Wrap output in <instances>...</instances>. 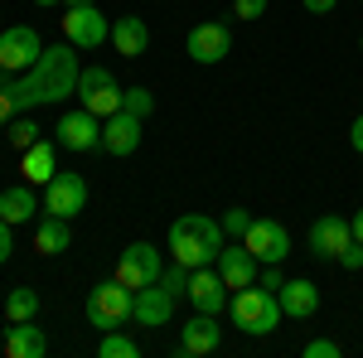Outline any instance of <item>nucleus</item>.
Wrapping results in <instances>:
<instances>
[{
	"mask_svg": "<svg viewBox=\"0 0 363 358\" xmlns=\"http://www.w3.org/2000/svg\"><path fill=\"white\" fill-rule=\"evenodd\" d=\"M78 78H83L78 49H73V44H54V49H44V54L34 58V68L5 78L0 87L10 92L15 116H20V111L49 107V102H63V97H78Z\"/></svg>",
	"mask_w": 363,
	"mask_h": 358,
	"instance_id": "nucleus-1",
	"label": "nucleus"
},
{
	"mask_svg": "<svg viewBox=\"0 0 363 358\" xmlns=\"http://www.w3.org/2000/svg\"><path fill=\"white\" fill-rule=\"evenodd\" d=\"M228 233L218 218H208V213H179V218L169 223V257L179 262V267H213L218 262V252H223Z\"/></svg>",
	"mask_w": 363,
	"mask_h": 358,
	"instance_id": "nucleus-2",
	"label": "nucleus"
},
{
	"mask_svg": "<svg viewBox=\"0 0 363 358\" xmlns=\"http://www.w3.org/2000/svg\"><path fill=\"white\" fill-rule=\"evenodd\" d=\"M228 315H233V325L242 334H272L281 325V296L277 291H267V286H247V291H233V301H228Z\"/></svg>",
	"mask_w": 363,
	"mask_h": 358,
	"instance_id": "nucleus-3",
	"label": "nucleus"
},
{
	"mask_svg": "<svg viewBox=\"0 0 363 358\" xmlns=\"http://www.w3.org/2000/svg\"><path fill=\"white\" fill-rule=\"evenodd\" d=\"M131 296H136V291H131V286H126V281H97V286H92V296H87V325H92V330H121V325H126V320H131Z\"/></svg>",
	"mask_w": 363,
	"mask_h": 358,
	"instance_id": "nucleus-4",
	"label": "nucleus"
},
{
	"mask_svg": "<svg viewBox=\"0 0 363 358\" xmlns=\"http://www.w3.org/2000/svg\"><path fill=\"white\" fill-rule=\"evenodd\" d=\"M63 39L73 44V49H102L107 39H112V20L97 10V5H68V15H63Z\"/></svg>",
	"mask_w": 363,
	"mask_h": 358,
	"instance_id": "nucleus-5",
	"label": "nucleus"
},
{
	"mask_svg": "<svg viewBox=\"0 0 363 358\" xmlns=\"http://www.w3.org/2000/svg\"><path fill=\"white\" fill-rule=\"evenodd\" d=\"M78 97H83V107L92 116H116L121 111V83L112 78V68H102V63H92L83 68V78H78Z\"/></svg>",
	"mask_w": 363,
	"mask_h": 358,
	"instance_id": "nucleus-6",
	"label": "nucleus"
},
{
	"mask_svg": "<svg viewBox=\"0 0 363 358\" xmlns=\"http://www.w3.org/2000/svg\"><path fill=\"white\" fill-rule=\"evenodd\" d=\"M87 208V179L78 169H58L54 179L44 184V213H58V218H78Z\"/></svg>",
	"mask_w": 363,
	"mask_h": 358,
	"instance_id": "nucleus-7",
	"label": "nucleus"
},
{
	"mask_svg": "<svg viewBox=\"0 0 363 358\" xmlns=\"http://www.w3.org/2000/svg\"><path fill=\"white\" fill-rule=\"evenodd\" d=\"M54 140L63 145V150H102V116H92L87 107L78 111H63L58 116V126H54Z\"/></svg>",
	"mask_w": 363,
	"mask_h": 358,
	"instance_id": "nucleus-8",
	"label": "nucleus"
},
{
	"mask_svg": "<svg viewBox=\"0 0 363 358\" xmlns=\"http://www.w3.org/2000/svg\"><path fill=\"white\" fill-rule=\"evenodd\" d=\"M160 272H165V262H160V247L155 242H131V247L116 257V281H126L131 291L160 281Z\"/></svg>",
	"mask_w": 363,
	"mask_h": 358,
	"instance_id": "nucleus-9",
	"label": "nucleus"
},
{
	"mask_svg": "<svg viewBox=\"0 0 363 358\" xmlns=\"http://www.w3.org/2000/svg\"><path fill=\"white\" fill-rule=\"evenodd\" d=\"M242 242H247V252L262 267H281L286 252H291V233H286V223H277V218H252Z\"/></svg>",
	"mask_w": 363,
	"mask_h": 358,
	"instance_id": "nucleus-10",
	"label": "nucleus"
},
{
	"mask_svg": "<svg viewBox=\"0 0 363 358\" xmlns=\"http://www.w3.org/2000/svg\"><path fill=\"white\" fill-rule=\"evenodd\" d=\"M44 54V39L34 34L29 25H15L0 34V68L15 78V73H25V68H34V58Z\"/></svg>",
	"mask_w": 363,
	"mask_h": 358,
	"instance_id": "nucleus-11",
	"label": "nucleus"
},
{
	"mask_svg": "<svg viewBox=\"0 0 363 358\" xmlns=\"http://www.w3.org/2000/svg\"><path fill=\"white\" fill-rule=\"evenodd\" d=\"M184 54L194 58V63H223V58L233 54V29L218 25V20H203V25L189 29Z\"/></svg>",
	"mask_w": 363,
	"mask_h": 358,
	"instance_id": "nucleus-12",
	"label": "nucleus"
},
{
	"mask_svg": "<svg viewBox=\"0 0 363 358\" xmlns=\"http://www.w3.org/2000/svg\"><path fill=\"white\" fill-rule=\"evenodd\" d=\"M174 296H169L160 281H150V286H140L136 296H131V320L136 325H150V330H165L169 320H174Z\"/></svg>",
	"mask_w": 363,
	"mask_h": 358,
	"instance_id": "nucleus-13",
	"label": "nucleus"
},
{
	"mask_svg": "<svg viewBox=\"0 0 363 358\" xmlns=\"http://www.w3.org/2000/svg\"><path fill=\"white\" fill-rule=\"evenodd\" d=\"M228 301H233V291L223 286L218 267H194V272H189V305H194V310H203V315H223Z\"/></svg>",
	"mask_w": 363,
	"mask_h": 358,
	"instance_id": "nucleus-14",
	"label": "nucleus"
},
{
	"mask_svg": "<svg viewBox=\"0 0 363 358\" xmlns=\"http://www.w3.org/2000/svg\"><path fill=\"white\" fill-rule=\"evenodd\" d=\"M354 242V228L349 218H339V213H325V218L310 223V252L320 257V262H339V252Z\"/></svg>",
	"mask_w": 363,
	"mask_h": 358,
	"instance_id": "nucleus-15",
	"label": "nucleus"
},
{
	"mask_svg": "<svg viewBox=\"0 0 363 358\" xmlns=\"http://www.w3.org/2000/svg\"><path fill=\"white\" fill-rule=\"evenodd\" d=\"M218 344H223V325H218V315L194 310V320L179 325V354H184V358H203V354H213Z\"/></svg>",
	"mask_w": 363,
	"mask_h": 358,
	"instance_id": "nucleus-16",
	"label": "nucleus"
},
{
	"mask_svg": "<svg viewBox=\"0 0 363 358\" xmlns=\"http://www.w3.org/2000/svg\"><path fill=\"white\" fill-rule=\"evenodd\" d=\"M213 267H218V276H223L228 291H247V286H257V272H262V262L247 252V242H238V247L223 242V252H218Z\"/></svg>",
	"mask_w": 363,
	"mask_h": 358,
	"instance_id": "nucleus-17",
	"label": "nucleus"
},
{
	"mask_svg": "<svg viewBox=\"0 0 363 358\" xmlns=\"http://www.w3.org/2000/svg\"><path fill=\"white\" fill-rule=\"evenodd\" d=\"M136 145H140V116L116 111V116L102 121V150H107V155H131Z\"/></svg>",
	"mask_w": 363,
	"mask_h": 358,
	"instance_id": "nucleus-18",
	"label": "nucleus"
},
{
	"mask_svg": "<svg viewBox=\"0 0 363 358\" xmlns=\"http://www.w3.org/2000/svg\"><path fill=\"white\" fill-rule=\"evenodd\" d=\"M5 354L10 358H44L49 354V334L39 330L34 320H10V330H5Z\"/></svg>",
	"mask_w": 363,
	"mask_h": 358,
	"instance_id": "nucleus-19",
	"label": "nucleus"
},
{
	"mask_svg": "<svg viewBox=\"0 0 363 358\" xmlns=\"http://www.w3.org/2000/svg\"><path fill=\"white\" fill-rule=\"evenodd\" d=\"M277 296H281V315H286V320H310V315L320 310V286H315V281H306V276L286 281Z\"/></svg>",
	"mask_w": 363,
	"mask_h": 358,
	"instance_id": "nucleus-20",
	"label": "nucleus"
},
{
	"mask_svg": "<svg viewBox=\"0 0 363 358\" xmlns=\"http://www.w3.org/2000/svg\"><path fill=\"white\" fill-rule=\"evenodd\" d=\"M112 44L121 58H140L150 49V25L140 20V15H116L112 20Z\"/></svg>",
	"mask_w": 363,
	"mask_h": 358,
	"instance_id": "nucleus-21",
	"label": "nucleus"
},
{
	"mask_svg": "<svg viewBox=\"0 0 363 358\" xmlns=\"http://www.w3.org/2000/svg\"><path fill=\"white\" fill-rule=\"evenodd\" d=\"M73 247V228L68 218H58V213H44V218L34 223V252L39 257H58V252Z\"/></svg>",
	"mask_w": 363,
	"mask_h": 358,
	"instance_id": "nucleus-22",
	"label": "nucleus"
},
{
	"mask_svg": "<svg viewBox=\"0 0 363 358\" xmlns=\"http://www.w3.org/2000/svg\"><path fill=\"white\" fill-rule=\"evenodd\" d=\"M20 174H25V184H49L58 174V165H54V140H34L29 150H20Z\"/></svg>",
	"mask_w": 363,
	"mask_h": 358,
	"instance_id": "nucleus-23",
	"label": "nucleus"
},
{
	"mask_svg": "<svg viewBox=\"0 0 363 358\" xmlns=\"http://www.w3.org/2000/svg\"><path fill=\"white\" fill-rule=\"evenodd\" d=\"M0 218L25 228V223L39 218V198H34V184H15V189H0Z\"/></svg>",
	"mask_w": 363,
	"mask_h": 358,
	"instance_id": "nucleus-24",
	"label": "nucleus"
},
{
	"mask_svg": "<svg viewBox=\"0 0 363 358\" xmlns=\"http://www.w3.org/2000/svg\"><path fill=\"white\" fill-rule=\"evenodd\" d=\"M39 291L34 286H15L10 296H5V320H39Z\"/></svg>",
	"mask_w": 363,
	"mask_h": 358,
	"instance_id": "nucleus-25",
	"label": "nucleus"
},
{
	"mask_svg": "<svg viewBox=\"0 0 363 358\" xmlns=\"http://www.w3.org/2000/svg\"><path fill=\"white\" fill-rule=\"evenodd\" d=\"M97 358H140V344L131 339V334H121V330H107L102 344H97Z\"/></svg>",
	"mask_w": 363,
	"mask_h": 358,
	"instance_id": "nucleus-26",
	"label": "nucleus"
},
{
	"mask_svg": "<svg viewBox=\"0 0 363 358\" xmlns=\"http://www.w3.org/2000/svg\"><path fill=\"white\" fill-rule=\"evenodd\" d=\"M121 111H131V116H150L155 111V92L150 87H121Z\"/></svg>",
	"mask_w": 363,
	"mask_h": 358,
	"instance_id": "nucleus-27",
	"label": "nucleus"
},
{
	"mask_svg": "<svg viewBox=\"0 0 363 358\" xmlns=\"http://www.w3.org/2000/svg\"><path fill=\"white\" fill-rule=\"evenodd\" d=\"M5 140H10V145H15V150H29V145H34V140H39V126H34V121H29L25 111H20V116H15V121H10V126H5Z\"/></svg>",
	"mask_w": 363,
	"mask_h": 358,
	"instance_id": "nucleus-28",
	"label": "nucleus"
},
{
	"mask_svg": "<svg viewBox=\"0 0 363 358\" xmlns=\"http://www.w3.org/2000/svg\"><path fill=\"white\" fill-rule=\"evenodd\" d=\"M160 286H165L174 301H189V267H179V262H174L169 272H160Z\"/></svg>",
	"mask_w": 363,
	"mask_h": 358,
	"instance_id": "nucleus-29",
	"label": "nucleus"
},
{
	"mask_svg": "<svg viewBox=\"0 0 363 358\" xmlns=\"http://www.w3.org/2000/svg\"><path fill=\"white\" fill-rule=\"evenodd\" d=\"M218 223H223V233H228V237H247V228H252L247 208H228V213H223Z\"/></svg>",
	"mask_w": 363,
	"mask_h": 358,
	"instance_id": "nucleus-30",
	"label": "nucleus"
},
{
	"mask_svg": "<svg viewBox=\"0 0 363 358\" xmlns=\"http://www.w3.org/2000/svg\"><path fill=\"white\" fill-rule=\"evenodd\" d=\"M339 267H344V272H363V242H359V237L339 252Z\"/></svg>",
	"mask_w": 363,
	"mask_h": 358,
	"instance_id": "nucleus-31",
	"label": "nucleus"
},
{
	"mask_svg": "<svg viewBox=\"0 0 363 358\" xmlns=\"http://www.w3.org/2000/svg\"><path fill=\"white\" fill-rule=\"evenodd\" d=\"M233 15L238 20H262L267 15V0H233Z\"/></svg>",
	"mask_w": 363,
	"mask_h": 358,
	"instance_id": "nucleus-32",
	"label": "nucleus"
},
{
	"mask_svg": "<svg viewBox=\"0 0 363 358\" xmlns=\"http://www.w3.org/2000/svg\"><path fill=\"white\" fill-rule=\"evenodd\" d=\"M344 354V349H339L335 339H310L306 344V358H339Z\"/></svg>",
	"mask_w": 363,
	"mask_h": 358,
	"instance_id": "nucleus-33",
	"label": "nucleus"
},
{
	"mask_svg": "<svg viewBox=\"0 0 363 358\" xmlns=\"http://www.w3.org/2000/svg\"><path fill=\"white\" fill-rule=\"evenodd\" d=\"M10 252H15V223L0 218V262H10Z\"/></svg>",
	"mask_w": 363,
	"mask_h": 358,
	"instance_id": "nucleus-34",
	"label": "nucleus"
},
{
	"mask_svg": "<svg viewBox=\"0 0 363 358\" xmlns=\"http://www.w3.org/2000/svg\"><path fill=\"white\" fill-rule=\"evenodd\" d=\"M257 286H267V291H281V286H286V276H281L277 267H267V272H257Z\"/></svg>",
	"mask_w": 363,
	"mask_h": 358,
	"instance_id": "nucleus-35",
	"label": "nucleus"
},
{
	"mask_svg": "<svg viewBox=\"0 0 363 358\" xmlns=\"http://www.w3.org/2000/svg\"><path fill=\"white\" fill-rule=\"evenodd\" d=\"M15 121V102H10V92L0 87V126H10Z\"/></svg>",
	"mask_w": 363,
	"mask_h": 358,
	"instance_id": "nucleus-36",
	"label": "nucleus"
},
{
	"mask_svg": "<svg viewBox=\"0 0 363 358\" xmlns=\"http://www.w3.org/2000/svg\"><path fill=\"white\" fill-rule=\"evenodd\" d=\"M349 145H354V150L363 155V111L354 116V126H349Z\"/></svg>",
	"mask_w": 363,
	"mask_h": 358,
	"instance_id": "nucleus-37",
	"label": "nucleus"
},
{
	"mask_svg": "<svg viewBox=\"0 0 363 358\" xmlns=\"http://www.w3.org/2000/svg\"><path fill=\"white\" fill-rule=\"evenodd\" d=\"M301 5H306L310 15H330V10H335L339 0H301Z\"/></svg>",
	"mask_w": 363,
	"mask_h": 358,
	"instance_id": "nucleus-38",
	"label": "nucleus"
},
{
	"mask_svg": "<svg viewBox=\"0 0 363 358\" xmlns=\"http://www.w3.org/2000/svg\"><path fill=\"white\" fill-rule=\"evenodd\" d=\"M349 228H354V237H359V242H363V208H359V213H354V218H349Z\"/></svg>",
	"mask_w": 363,
	"mask_h": 358,
	"instance_id": "nucleus-39",
	"label": "nucleus"
},
{
	"mask_svg": "<svg viewBox=\"0 0 363 358\" xmlns=\"http://www.w3.org/2000/svg\"><path fill=\"white\" fill-rule=\"evenodd\" d=\"M63 5H97V0H63Z\"/></svg>",
	"mask_w": 363,
	"mask_h": 358,
	"instance_id": "nucleus-40",
	"label": "nucleus"
},
{
	"mask_svg": "<svg viewBox=\"0 0 363 358\" xmlns=\"http://www.w3.org/2000/svg\"><path fill=\"white\" fill-rule=\"evenodd\" d=\"M34 5H58V0H34Z\"/></svg>",
	"mask_w": 363,
	"mask_h": 358,
	"instance_id": "nucleus-41",
	"label": "nucleus"
},
{
	"mask_svg": "<svg viewBox=\"0 0 363 358\" xmlns=\"http://www.w3.org/2000/svg\"><path fill=\"white\" fill-rule=\"evenodd\" d=\"M5 78H10V73H5V68H0V83H5Z\"/></svg>",
	"mask_w": 363,
	"mask_h": 358,
	"instance_id": "nucleus-42",
	"label": "nucleus"
},
{
	"mask_svg": "<svg viewBox=\"0 0 363 358\" xmlns=\"http://www.w3.org/2000/svg\"><path fill=\"white\" fill-rule=\"evenodd\" d=\"M359 49H363V34H359Z\"/></svg>",
	"mask_w": 363,
	"mask_h": 358,
	"instance_id": "nucleus-43",
	"label": "nucleus"
}]
</instances>
